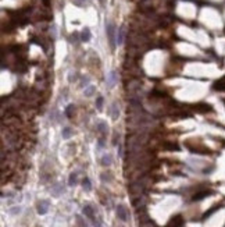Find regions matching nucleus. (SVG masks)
Instances as JSON below:
<instances>
[{"mask_svg": "<svg viewBox=\"0 0 225 227\" xmlns=\"http://www.w3.org/2000/svg\"><path fill=\"white\" fill-rule=\"evenodd\" d=\"M63 137H64V138H70V137H71V130L70 128L63 130Z\"/></svg>", "mask_w": 225, "mask_h": 227, "instance_id": "obj_18", "label": "nucleus"}, {"mask_svg": "<svg viewBox=\"0 0 225 227\" xmlns=\"http://www.w3.org/2000/svg\"><path fill=\"white\" fill-rule=\"evenodd\" d=\"M214 89H217V91H225V75L214 84Z\"/></svg>", "mask_w": 225, "mask_h": 227, "instance_id": "obj_6", "label": "nucleus"}, {"mask_svg": "<svg viewBox=\"0 0 225 227\" xmlns=\"http://www.w3.org/2000/svg\"><path fill=\"white\" fill-rule=\"evenodd\" d=\"M101 106H103V98H101V96H99L97 100H96V107L101 109Z\"/></svg>", "mask_w": 225, "mask_h": 227, "instance_id": "obj_19", "label": "nucleus"}, {"mask_svg": "<svg viewBox=\"0 0 225 227\" xmlns=\"http://www.w3.org/2000/svg\"><path fill=\"white\" fill-rule=\"evenodd\" d=\"M72 38H71V39H72V42H77V38H78V33H72Z\"/></svg>", "mask_w": 225, "mask_h": 227, "instance_id": "obj_21", "label": "nucleus"}, {"mask_svg": "<svg viewBox=\"0 0 225 227\" xmlns=\"http://www.w3.org/2000/svg\"><path fill=\"white\" fill-rule=\"evenodd\" d=\"M68 184L71 185V187H74V185L77 184V173H71V176H70V180H68Z\"/></svg>", "mask_w": 225, "mask_h": 227, "instance_id": "obj_14", "label": "nucleus"}, {"mask_svg": "<svg viewBox=\"0 0 225 227\" xmlns=\"http://www.w3.org/2000/svg\"><path fill=\"white\" fill-rule=\"evenodd\" d=\"M90 31L88 30V28H85V30L82 31V33H81V40H84V42H88L89 39H90Z\"/></svg>", "mask_w": 225, "mask_h": 227, "instance_id": "obj_9", "label": "nucleus"}, {"mask_svg": "<svg viewBox=\"0 0 225 227\" xmlns=\"http://www.w3.org/2000/svg\"><path fill=\"white\" fill-rule=\"evenodd\" d=\"M84 215L85 216H88L89 219H95V213H93V208L90 206V205H86V206H84Z\"/></svg>", "mask_w": 225, "mask_h": 227, "instance_id": "obj_5", "label": "nucleus"}, {"mask_svg": "<svg viewBox=\"0 0 225 227\" xmlns=\"http://www.w3.org/2000/svg\"><path fill=\"white\" fill-rule=\"evenodd\" d=\"M11 213H17V212H20V208H15V209H11Z\"/></svg>", "mask_w": 225, "mask_h": 227, "instance_id": "obj_24", "label": "nucleus"}, {"mask_svg": "<svg viewBox=\"0 0 225 227\" xmlns=\"http://www.w3.org/2000/svg\"><path fill=\"white\" fill-rule=\"evenodd\" d=\"M209 194H210V191H207V190H204V191H202V192H197V194L193 195V201H200V199H203V198L207 197Z\"/></svg>", "mask_w": 225, "mask_h": 227, "instance_id": "obj_8", "label": "nucleus"}, {"mask_svg": "<svg viewBox=\"0 0 225 227\" xmlns=\"http://www.w3.org/2000/svg\"><path fill=\"white\" fill-rule=\"evenodd\" d=\"M183 226V219L182 216H175L172 217L170 220V223H168V226L167 227H182Z\"/></svg>", "mask_w": 225, "mask_h": 227, "instance_id": "obj_3", "label": "nucleus"}, {"mask_svg": "<svg viewBox=\"0 0 225 227\" xmlns=\"http://www.w3.org/2000/svg\"><path fill=\"white\" fill-rule=\"evenodd\" d=\"M42 2H43V4H45L46 7H49V6H50V0H42Z\"/></svg>", "mask_w": 225, "mask_h": 227, "instance_id": "obj_23", "label": "nucleus"}, {"mask_svg": "<svg viewBox=\"0 0 225 227\" xmlns=\"http://www.w3.org/2000/svg\"><path fill=\"white\" fill-rule=\"evenodd\" d=\"M72 110H74V106L72 105L67 106V109H65V114L68 116V117H72Z\"/></svg>", "mask_w": 225, "mask_h": 227, "instance_id": "obj_17", "label": "nucleus"}, {"mask_svg": "<svg viewBox=\"0 0 225 227\" xmlns=\"http://www.w3.org/2000/svg\"><path fill=\"white\" fill-rule=\"evenodd\" d=\"M106 31H107L108 42L111 45V49H115V26L113 23H108L106 25Z\"/></svg>", "mask_w": 225, "mask_h": 227, "instance_id": "obj_1", "label": "nucleus"}, {"mask_svg": "<svg viewBox=\"0 0 225 227\" xmlns=\"http://www.w3.org/2000/svg\"><path fill=\"white\" fill-rule=\"evenodd\" d=\"M82 185H84V188H85L86 191H90V181H89V178H84V181H82Z\"/></svg>", "mask_w": 225, "mask_h": 227, "instance_id": "obj_15", "label": "nucleus"}, {"mask_svg": "<svg viewBox=\"0 0 225 227\" xmlns=\"http://www.w3.org/2000/svg\"><path fill=\"white\" fill-rule=\"evenodd\" d=\"M84 3H85V0H75V4H78V6H82Z\"/></svg>", "mask_w": 225, "mask_h": 227, "instance_id": "obj_20", "label": "nucleus"}, {"mask_svg": "<svg viewBox=\"0 0 225 227\" xmlns=\"http://www.w3.org/2000/svg\"><path fill=\"white\" fill-rule=\"evenodd\" d=\"M163 148L164 149H170V151H178V149H179V146H178L176 144H174V142H164Z\"/></svg>", "mask_w": 225, "mask_h": 227, "instance_id": "obj_7", "label": "nucleus"}, {"mask_svg": "<svg viewBox=\"0 0 225 227\" xmlns=\"http://www.w3.org/2000/svg\"><path fill=\"white\" fill-rule=\"evenodd\" d=\"M124 35H125V30H124V26H121L120 30H118V36H117L118 45H121V43L124 42Z\"/></svg>", "mask_w": 225, "mask_h": 227, "instance_id": "obj_10", "label": "nucleus"}, {"mask_svg": "<svg viewBox=\"0 0 225 227\" xmlns=\"http://www.w3.org/2000/svg\"><path fill=\"white\" fill-rule=\"evenodd\" d=\"M97 128H99V131H100V132L106 134V132H107V124L103 123V121H99L97 123Z\"/></svg>", "mask_w": 225, "mask_h": 227, "instance_id": "obj_12", "label": "nucleus"}, {"mask_svg": "<svg viewBox=\"0 0 225 227\" xmlns=\"http://www.w3.org/2000/svg\"><path fill=\"white\" fill-rule=\"evenodd\" d=\"M118 116H120V110H118L117 105L113 106V113H111V117H113V120H117Z\"/></svg>", "mask_w": 225, "mask_h": 227, "instance_id": "obj_13", "label": "nucleus"}, {"mask_svg": "<svg viewBox=\"0 0 225 227\" xmlns=\"http://www.w3.org/2000/svg\"><path fill=\"white\" fill-rule=\"evenodd\" d=\"M111 163H113V159H111L110 155H104L101 158V165L103 166H110Z\"/></svg>", "mask_w": 225, "mask_h": 227, "instance_id": "obj_11", "label": "nucleus"}, {"mask_svg": "<svg viewBox=\"0 0 225 227\" xmlns=\"http://www.w3.org/2000/svg\"><path fill=\"white\" fill-rule=\"evenodd\" d=\"M100 3H104V0H100Z\"/></svg>", "mask_w": 225, "mask_h": 227, "instance_id": "obj_26", "label": "nucleus"}, {"mask_svg": "<svg viewBox=\"0 0 225 227\" xmlns=\"http://www.w3.org/2000/svg\"><path fill=\"white\" fill-rule=\"evenodd\" d=\"M114 82H115V72L111 71L110 72V81H108V84H110V86H114Z\"/></svg>", "mask_w": 225, "mask_h": 227, "instance_id": "obj_16", "label": "nucleus"}, {"mask_svg": "<svg viewBox=\"0 0 225 227\" xmlns=\"http://www.w3.org/2000/svg\"><path fill=\"white\" fill-rule=\"evenodd\" d=\"M117 216L118 219H121L122 222L128 220V213H127V208L124 205H118L117 206Z\"/></svg>", "mask_w": 225, "mask_h": 227, "instance_id": "obj_2", "label": "nucleus"}, {"mask_svg": "<svg viewBox=\"0 0 225 227\" xmlns=\"http://www.w3.org/2000/svg\"><path fill=\"white\" fill-rule=\"evenodd\" d=\"M49 211V202L47 201H40L38 204V213L39 215H45Z\"/></svg>", "mask_w": 225, "mask_h": 227, "instance_id": "obj_4", "label": "nucleus"}, {"mask_svg": "<svg viewBox=\"0 0 225 227\" xmlns=\"http://www.w3.org/2000/svg\"><path fill=\"white\" fill-rule=\"evenodd\" d=\"M99 146H100V148H101V146H104V142H103V139H100V141H99Z\"/></svg>", "mask_w": 225, "mask_h": 227, "instance_id": "obj_25", "label": "nucleus"}, {"mask_svg": "<svg viewBox=\"0 0 225 227\" xmlns=\"http://www.w3.org/2000/svg\"><path fill=\"white\" fill-rule=\"evenodd\" d=\"M92 92H93V86H90V88H89L88 91H85V93H86V95H90Z\"/></svg>", "mask_w": 225, "mask_h": 227, "instance_id": "obj_22", "label": "nucleus"}]
</instances>
